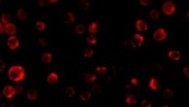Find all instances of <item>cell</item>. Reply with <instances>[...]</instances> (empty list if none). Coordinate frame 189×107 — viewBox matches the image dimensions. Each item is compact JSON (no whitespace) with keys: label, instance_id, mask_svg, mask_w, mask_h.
I'll return each instance as SVG.
<instances>
[{"label":"cell","instance_id":"4","mask_svg":"<svg viewBox=\"0 0 189 107\" xmlns=\"http://www.w3.org/2000/svg\"><path fill=\"white\" fill-rule=\"evenodd\" d=\"M3 95L6 99H12L15 95H17V90L16 86H13L11 84H5L4 87L3 88Z\"/></svg>","mask_w":189,"mask_h":107},{"label":"cell","instance_id":"13","mask_svg":"<svg viewBox=\"0 0 189 107\" xmlns=\"http://www.w3.org/2000/svg\"><path fill=\"white\" fill-rule=\"evenodd\" d=\"M98 76L93 73H85L84 74V80L87 83H93L97 80Z\"/></svg>","mask_w":189,"mask_h":107},{"label":"cell","instance_id":"20","mask_svg":"<svg viewBox=\"0 0 189 107\" xmlns=\"http://www.w3.org/2000/svg\"><path fill=\"white\" fill-rule=\"evenodd\" d=\"M65 93L67 95V97L69 98H72L75 96L76 95V90L72 87V86H67L65 90Z\"/></svg>","mask_w":189,"mask_h":107},{"label":"cell","instance_id":"21","mask_svg":"<svg viewBox=\"0 0 189 107\" xmlns=\"http://www.w3.org/2000/svg\"><path fill=\"white\" fill-rule=\"evenodd\" d=\"M160 15H161V13L156 8H152V9H150V12H149V16H150L151 19H159Z\"/></svg>","mask_w":189,"mask_h":107},{"label":"cell","instance_id":"22","mask_svg":"<svg viewBox=\"0 0 189 107\" xmlns=\"http://www.w3.org/2000/svg\"><path fill=\"white\" fill-rule=\"evenodd\" d=\"M86 42L90 45H95L98 43V39L93 34H89L86 38Z\"/></svg>","mask_w":189,"mask_h":107},{"label":"cell","instance_id":"36","mask_svg":"<svg viewBox=\"0 0 189 107\" xmlns=\"http://www.w3.org/2000/svg\"><path fill=\"white\" fill-rule=\"evenodd\" d=\"M1 67H0V72H3V70L5 69V63L3 61H1Z\"/></svg>","mask_w":189,"mask_h":107},{"label":"cell","instance_id":"19","mask_svg":"<svg viewBox=\"0 0 189 107\" xmlns=\"http://www.w3.org/2000/svg\"><path fill=\"white\" fill-rule=\"evenodd\" d=\"M74 30H75V32H76L78 35H82V34L85 33V31H86V28H85V26H84L83 24H82V23H78V24L75 25Z\"/></svg>","mask_w":189,"mask_h":107},{"label":"cell","instance_id":"26","mask_svg":"<svg viewBox=\"0 0 189 107\" xmlns=\"http://www.w3.org/2000/svg\"><path fill=\"white\" fill-rule=\"evenodd\" d=\"M173 95V91L172 89L170 88H165L163 91V96L165 97V99H170L172 98V96Z\"/></svg>","mask_w":189,"mask_h":107},{"label":"cell","instance_id":"14","mask_svg":"<svg viewBox=\"0 0 189 107\" xmlns=\"http://www.w3.org/2000/svg\"><path fill=\"white\" fill-rule=\"evenodd\" d=\"M125 102L126 104L129 105V106H133V105H135L137 103V99H136L134 95L129 94V95H127L125 96Z\"/></svg>","mask_w":189,"mask_h":107},{"label":"cell","instance_id":"27","mask_svg":"<svg viewBox=\"0 0 189 107\" xmlns=\"http://www.w3.org/2000/svg\"><path fill=\"white\" fill-rule=\"evenodd\" d=\"M95 71L98 73V74H100V75H104L106 74L107 72V67L104 66V65H98L95 68Z\"/></svg>","mask_w":189,"mask_h":107},{"label":"cell","instance_id":"2","mask_svg":"<svg viewBox=\"0 0 189 107\" xmlns=\"http://www.w3.org/2000/svg\"><path fill=\"white\" fill-rule=\"evenodd\" d=\"M177 10V5L173 1H165L161 5V11L166 16L173 14Z\"/></svg>","mask_w":189,"mask_h":107},{"label":"cell","instance_id":"24","mask_svg":"<svg viewBox=\"0 0 189 107\" xmlns=\"http://www.w3.org/2000/svg\"><path fill=\"white\" fill-rule=\"evenodd\" d=\"M93 54H94V51H93V49H92V48H86L85 49H84V51H83V56L85 57V58H91V57H93Z\"/></svg>","mask_w":189,"mask_h":107},{"label":"cell","instance_id":"3","mask_svg":"<svg viewBox=\"0 0 189 107\" xmlns=\"http://www.w3.org/2000/svg\"><path fill=\"white\" fill-rule=\"evenodd\" d=\"M168 36V33L165 28H157L153 31L152 38L156 42H163L165 41Z\"/></svg>","mask_w":189,"mask_h":107},{"label":"cell","instance_id":"15","mask_svg":"<svg viewBox=\"0 0 189 107\" xmlns=\"http://www.w3.org/2000/svg\"><path fill=\"white\" fill-rule=\"evenodd\" d=\"M26 97L30 100H35L38 97V92L36 91V90H35V89H30L27 91Z\"/></svg>","mask_w":189,"mask_h":107},{"label":"cell","instance_id":"38","mask_svg":"<svg viewBox=\"0 0 189 107\" xmlns=\"http://www.w3.org/2000/svg\"><path fill=\"white\" fill-rule=\"evenodd\" d=\"M161 107H169V106H168L167 105H163V106H161Z\"/></svg>","mask_w":189,"mask_h":107},{"label":"cell","instance_id":"29","mask_svg":"<svg viewBox=\"0 0 189 107\" xmlns=\"http://www.w3.org/2000/svg\"><path fill=\"white\" fill-rule=\"evenodd\" d=\"M129 83L134 86H138L140 84V80L136 77H131L129 80Z\"/></svg>","mask_w":189,"mask_h":107},{"label":"cell","instance_id":"31","mask_svg":"<svg viewBox=\"0 0 189 107\" xmlns=\"http://www.w3.org/2000/svg\"><path fill=\"white\" fill-rule=\"evenodd\" d=\"M141 106L142 107H152V103L149 101L148 99H145L141 101Z\"/></svg>","mask_w":189,"mask_h":107},{"label":"cell","instance_id":"30","mask_svg":"<svg viewBox=\"0 0 189 107\" xmlns=\"http://www.w3.org/2000/svg\"><path fill=\"white\" fill-rule=\"evenodd\" d=\"M80 6H81V8H84V9H87V8H89V7H90V3L87 0H83V1L80 2Z\"/></svg>","mask_w":189,"mask_h":107},{"label":"cell","instance_id":"10","mask_svg":"<svg viewBox=\"0 0 189 107\" xmlns=\"http://www.w3.org/2000/svg\"><path fill=\"white\" fill-rule=\"evenodd\" d=\"M46 81L49 84H55L59 81V75L56 72H50L46 77Z\"/></svg>","mask_w":189,"mask_h":107},{"label":"cell","instance_id":"5","mask_svg":"<svg viewBox=\"0 0 189 107\" xmlns=\"http://www.w3.org/2000/svg\"><path fill=\"white\" fill-rule=\"evenodd\" d=\"M145 37L141 34H134L130 38V45L134 49H138L144 45Z\"/></svg>","mask_w":189,"mask_h":107},{"label":"cell","instance_id":"9","mask_svg":"<svg viewBox=\"0 0 189 107\" xmlns=\"http://www.w3.org/2000/svg\"><path fill=\"white\" fill-rule=\"evenodd\" d=\"M148 86L153 91H158L160 89V81H159L158 78L155 76L150 77L149 81H148Z\"/></svg>","mask_w":189,"mask_h":107},{"label":"cell","instance_id":"18","mask_svg":"<svg viewBox=\"0 0 189 107\" xmlns=\"http://www.w3.org/2000/svg\"><path fill=\"white\" fill-rule=\"evenodd\" d=\"M98 24L97 22H92L88 24V31L91 34H94L98 32Z\"/></svg>","mask_w":189,"mask_h":107},{"label":"cell","instance_id":"28","mask_svg":"<svg viewBox=\"0 0 189 107\" xmlns=\"http://www.w3.org/2000/svg\"><path fill=\"white\" fill-rule=\"evenodd\" d=\"M10 20H11V19H10V16L8 15V14H3L2 16H1V23H4L5 25L10 23Z\"/></svg>","mask_w":189,"mask_h":107},{"label":"cell","instance_id":"32","mask_svg":"<svg viewBox=\"0 0 189 107\" xmlns=\"http://www.w3.org/2000/svg\"><path fill=\"white\" fill-rule=\"evenodd\" d=\"M139 3H140V4H141L142 6H145V7L149 6L150 3H151V2H150V1H148V0H141V1H140Z\"/></svg>","mask_w":189,"mask_h":107},{"label":"cell","instance_id":"12","mask_svg":"<svg viewBox=\"0 0 189 107\" xmlns=\"http://www.w3.org/2000/svg\"><path fill=\"white\" fill-rule=\"evenodd\" d=\"M16 14H17L18 19L20 20V21H24L27 19V17H28V13L24 10V8H19L17 10Z\"/></svg>","mask_w":189,"mask_h":107},{"label":"cell","instance_id":"7","mask_svg":"<svg viewBox=\"0 0 189 107\" xmlns=\"http://www.w3.org/2000/svg\"><path fill=\"white\" fill-rule=\"evenodd\" d=\"M135 28L139 32H145L148 29V23L144 19H138L135 21Z\"/></svg>","mask_w":189,"mask_h":107},{"label":"cell","instance_id":"33","mask_svg":"<svg viewBox=\"0 0 189 107\" xmlns=\"http://www.w3.org/2000/svg\"><path fill=\"white\" fill-rule=\"evenodd\" d=\"M39 45H40L44 46V47L47 45V44H48L47 40H46V39H45V38H39Z\"/></svg>","mask_w":189,"mask_h":107},{"label":"cell","instance_id":"1","mask_svg":"<svg viewBox=\"0 0 189 107\" xmlns=\"http://www.w3.org/2000/svg\"><path fill=\"white\" fill-rule=\"evenodd\" d=\"M26 76V71L21 64H13L8 69V77L9 80L19 83L23 81Z\"/></svg>","mask_w":189,"mask_h":107},{"label":"cell","instance_id":"34","mask_svg":"<svg viewBox=\"0 0 189 107\" xmlns=\"http://www.w3.org/2000/svg\"><path fill=\"white\" fill-rule=\"evenodd\" d=\"M3 33H5V24L0 23V34H3Z\"/></svg>","mask_w":189,"mask_h":107},{"label":"cell","instance_id":"8","mask_svg":"<svg viewBox=\"0 0 189 107\" xmlns=\"http://www.w3.org/2000/svg\"><path fill=\"white\" fill-rule=\"evenodd\" d=\"M168 58L174 62H178L181 59V53L177 49H171L167 53Z\"/></svg>","mask_w":189,"mask_h":107},{"label":"cell","instance_id":"25","mask_svg":"<svg viewBox=\"0 0 189 107\" xmlns=\"http://www.w3.org/2000/svg\"><path fill=\"white\" fill-rule=\"evenodd\" d=\"M75 22V16L72 12H68L66 15V23H72Z\"/></svg>","mask_w":189,"mask_h":107},{"label":"cell","instance_id":"6","mask_svg":"<svg viewBox=\"0 0 189 107\" xmlns=\"http://www.w3.org/2000/svg\"><path fill=\"white\" fill-rule=\"evenodd\" d=\"M19 45H20L19 39L17 38L15 35L9 36L7 39V46L11 50H16L17 49H19Z\"/></svg>","mask_w":189,"mask_h":107},{"label":"cell","instance_id":"37","mask_svg":"<svg viewBox=\"0 0 189 107\" xmlns=\"http://www.w3.org/2000/svg\"><path fill=\"white\" fill-rule=\"evenodd\" d=\"M16 90H17V94H20L23 91V88L22 86H16Z\"/></svg>","mask_w":189,"mask_h":107},{"label":"cell","instance_id":"17","mask_svg":"<svg viewBox=\"0 0 189 107\" xmlns=\"http://www.w3.org/2000/svg\"><path fill=\"white\" fill-rule=\"evenodd\" d=\"M52 60V54L51 52H45L41 55V61L44 64H50Z\"/></svg>","mask_w":189,"mask_h":107},{"label":"cell","instance_id":"35","mask_svg":"<svg viewBox=\"0 0 189 107\" xmlns=\"http://www.w3.org/2000/svg\"><path fill=\"white\" fill-rule=\"evenodd\" d=\"M182 74L185 76H188V66H184L182 69Z\"/></svg>","mask_w":189,"mask_h":107},{"label":"cell","instance_id":"16","mask_svg":"<svg viewBox=\"0 0 189 107\" xmlns=\"http://www.w3.org/2000/svg\"><path fill=\"white\" fill-rule=\"evenodd\" d=\"M79 98H80V99L82 102L88 101L89 99H91V98H92V93L90 91H85L82 92L79 95Z\"/></svg>","mask_w":189,"mask_h":107},{"label":"cell","instance_id":"23","mask_svg":"<svg viewBox=\"0 0 189 107\" xmlns=\"http://www.w3.org/2000/svg\"><path fill=\"white\" fill-rule=\"evenodd\" d=\"M35 28L38 31H44L46 28V23H45L44 21L39 20L35 23Z\"/></svg>","mask_w":189,"mask_h":107},{"label":"cell","instance_id":"11","mask_svg":"<svg viewBox=\"0 0 189 107\" xmlns=\"http://www.w3.org/2000/svg\"><path fill=\"white\" fill-rule=\"evenodd\" d=\"M5 34L13 36L16 34V25L15 23H9L5 25Z\"/></svg>","mask_w":189,"mask_h":107}]
</instances>
